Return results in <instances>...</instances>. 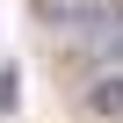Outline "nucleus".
Masks as SVG:
<instances>
[{
  "label": "nucleus",
  "instance_id": "nucleus-1",
  "mask_svg": "<svg viewBox=\"0 0 123 123\" xmlns=\"http://www.w3.org/2000/svg\"><path fill=\"white\" fill-rule=\"evenodd\" d=\"M87 7H94V0H29V15H36L43 29H65V36H80Z\"/></svg>",
  "mask_w": 123,
  "mask_h": 123
},
{
  "label": "nucleus",
  "instance_id": "nucleus-2",
  "mask_svg": "<svg viewBox=\"0 0 123 123\" xmlns=\"http://www.w3.org/2000/svg\"><path fill=\"white\" fill-rule=\"evenodd\" d=\"M87 109H94V116H109V123L123 116V73H116V65H101V73H94V87H87Z\"/></svg>",
  "mask_w": 123,
  "mask_h": 123
},
{
  "label": "nucleus",
  "instance_id": "nucleus-3",
  "mask_svg": "<svg viewBox=\"0 0 123 123\" xmlns=\"http://www.w3.org/2000/svg\"><path fill=\"white\" fill-rule=\"evenodd\" d=\"M15 101H22V73H15V65H0V116H7Z\"/></svg>",
  "mask_w": 123,
  "mask_h": 123
}]
</instances>
